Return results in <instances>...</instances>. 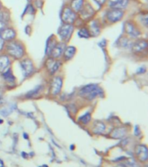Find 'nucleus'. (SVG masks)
Segmentation results:
<instances>
[{"label":"nucleus","mask_w":148,"mask_h":167,"mask_svg":"<svg viewBox=\"0 0 148 167\" xmlns=\"http://www.w3.org/2000/svg\"><path fill=\"white\" fill-rule=\"evenodd\" d=\"M61 20L64 24H72L75 23V19H76V13L68 7H66L63 9L61 15Z\"/></svg>","instance_id":"nucleus-4"},{"label":"nucleus","mask_w":148,"mask_h":167,"mask_svg":"<svg viewBox=\"0 0 148 167\" xmlns=\"http://www.w3.org/2000/svg\"><path fill=\"white\" fill-rule=\"evenodd\" d=\"M0 10H1V3H0Z\"/></svg>","instance_id":"nucleus-43"},{"label":"nucleus","mask_w":148,"mask_h":167,"mask_svg":"<svg viewBox=\"0 0 148 167\" xmlns=\"http://www.w3.org/2000/svg\"><path fill=\"white\" fill-rule=\"evenodd\" d=\"M60 66L61 62L53 58H49L48 61H46V68L50 75H54L55 73H57V70L59 69Z\"/></svg>","instance_id":"nucleus-9"},{"label":"nucleus","mask_w":148,"mask_h":167,"mask_svg":"<svg viewBox=\"0 0 148 167\" xmlns=\"http://www.w3.org/2000/svg\"><path fill=\"white\" fill-rule=\"evenodd\" d=\"M57 39L55 38L54 36H50V37L47 40L46 49H45V54H46L47 56H50V55L52 50H53L54 47L57 45Z\"/></svg>","instance_id":"nucleus-18"},{"label":"nucleus","mask_w":148,"mask_h":167,"mask_svg":"<svg viewBox=\"0 0 148 167\" xmlns=\"http://www.w3.org/2000/svg\"><path fill=\"white\" fill-rule=\"evenodd\" d=\"M6 52L14 59H22L25 54V49L21 43L13 40L6 45Z\"/></svg>","instance_id":"nucleus-2"},{"label":"nucleus","mask_w":148,"mask_h":167,"mask_svg":"<svg viewBox=\"0 0 148 167\" xmlns=\"http://www.w3.org/2000/svg\"><path fill=\"white\" fill-rule=\"evenodd\" d=\"M3 121H2V119H0V123H2Z\"/></svg>","instance_id":"nucleus-41"},{"label":"nucleus","mask_w":148,"mask_h":167,"mask_svg":"<svg viewBox=\"0 0 148 167\" xmlns=\"http://www.w3.org/2000/svg\"><path fill=\"white\" fill-rule=\"evenodd\" d=\"M126 133V129L124 127H118L115 128L112 133H111V137L114 139H121L123 138Z\"/></svg>","instance_id":"nucleus-20"},{"label":"nucleus","mask_w":148,"mask_h":167,"mask_svg":"<svg viewBox=\"0 0 148 167\" xmlns=\"http://www.w3.org/2000/svg\"><path fill=\"white\" fill-rule=\"evenodd\" d=\"M74 32V26L72 24H64L58 29V35L61 41L68 42Z\"/></svg>","instance_id":"nucleus-3"},{"label":"nucleus","mask_w":148,"mask_h":167,"mask_svg":"<svg viewBox=\"0 0 148 167\" xmlns=\"http://www.w3.org/2000/svg\"><path fill=\"white\" fill-rule=\"evenodd\" d=\"M1 167H3V166H1Z\"/></svg>","instance_id":"nucleus-44"},{"label":"nucleus","mask_w":148,"mask_h":167,"mask_svg":"<svg viewBox=\"0 0 148 167\" xmlns=\"http://www.w3.org/2000/svg\"><path fill=\"white\" fill-rule=\"evenodd\" d=\"M78 120H79L81 123L86 125V124L89 123L90 120H91V114H90L89 112H86L85 114H83V115H82L81 117H79Z\"/></svg>","instance_id":"nucleus-24"},{"label":"nucleus","mask_w":148,"mask_h":167,"mask_svg":"<svg viewBox=\"0 0 148 167\" xmlns=\"http://www.w3.org/2000/svg\"><path fill=\"white\" fill-rule=\"evenodd\" d=\"M126 167H140L139 165L133 160V159H129L126 162Z\"/></svg>","instance_id":"nucleus-29"},{"label":"nucleus","mask_w":148,"mask_h":167,"mask_svg":"<svg viewBox=\"0 0 148 167\" xmlns=\"http://www.w3.org/2000/svg\"><path fill=\"white\" fill-rule=\"evenodd\" d=\"M134 133H135V135H137V136H139V135L140 134V128H139L138 126H136L135 128H134Z\"/></svg>","instance_id":"nucleus-33"},{"label":"nucleus","mask_w":148,"mask_h":167,"mask_svg":"<svg viewBox=\"0 0 148 167\" xmlns=\"http://www.w3.org/2000/svg\"><path fill=\"white\" fill-rule=\"evenodd\" d=\"M106 130V126L103 122L101 121H94L93 125V133L95 134H101L105 132Z\"/></svg>","instance_id":"nucleus-19"},{"label":"nucleus","mask_w":148,"mask_h":167,"mask_svg":"<svg viewBox=\"0 0 148 167\" xmlns=\"http://www.w3.org/2000/svg\"><path fill=\"white\" fill-rule=\"evenodd\" d=\"M12 111H13V108H10H10H3V109L0 110V114L3 115V116H4V117H6V116H8Z\"/></svg>","instance_id":"nucleus-28"},{"label":"nucleus","mask_w":148,"mask_h":167,"mask_svg":"<svg viewBox=\"0 0 148 167\" xmlns=\"http://www.w3.org/2000/svg\"><path fill=\"white\" fill-rule=\"evenodd\" d=\"M135 153L140 162H147L148 159L147 147L144 145H139L136 146Z\"/></svg>","instance_id":"nucleus-8"},{"label":"nucleus","mask_w":148,"mask_h":167,"mask_svg":"<svg viewBox=\"0 0 148 167\" xmlns=\"http://www.w3.org/2000/svg\"><path fill=\"white\" fill-rule=\"evenodd\" d=\"M84 5V0H72L71 9L75 12H80Z\"/></svg>","instance_id":"nucleus-21"},{"label":"nucleus","mask_w":148,"mask_h":167,"mask_svg":"<svg viewBox=\"0 0 148 167\" xmlns=\"http://www.w3.org/2000/svg\"><path fill=\"white\" fill-rule=\"evenodd\" d=\"M2 93H3V90H2V88L0 87V95H2Z\"/></svg>","instance_id":"nucleus-39"},{"label":"nucleus","mask_w":148,"mask_h":167,"mask_svg":"<svg viewBox=\"0 0 148 167\" xmlns=\"http://www.w3.org/2000/svg\"><path fill=\"white\" fill-rule=\"evenodd\" d=\"M75 53H76V48L75 47H74V46H68V47L65 48L62 56H63V58H64L65 61H69V60H71L74 57V56L75 55Z\"/></svg>","instance_id":"nucleus-17"},{"label":"nucleus","mask_w":148,"mask_h":167,"mask_svg":"<svg viewBox=\"0 0 148 167\" xmlns=\"http://www.w3.org/2000/svg\"><path fill=\"white\" fill-rule=\"evenodd\" d=\"M3 75V78L4 79L5 82H9V83H13L16 81V78L14 76V75L12 74V71L10 70V68H9L7 71H5L4 73L2 74Z\"/></svg>","instance_id":"nucleus-23"},{"label":"nucleus","mask_w":148,"mask_h":167,"mask_svg":"<svg viewBox=\"0 0 148 167\" xmlns=\"http://www.w3.org/2000/svg\"><path fill=\"white\" fill-rule=\"evenodd\" d=\"M115 167H126L125 166H123V165H119V166H117Z\"/></svg>","instance_id":"nucleus-38"},{"label":"nucleus","mask_w":148,"mask_h":167,"mask_svg":"<svg viewBox=\"0 0 148 167\" xmlns=\"http://www.w3.org/2000/svg\"><path fill=\"white\" fill-rule=\"evenodd\" d=\"M78 36L82 38H89L90 33L87 28H82L78 30Z\"/></svg>","instance_id":"nucleus-25"},{"label":"nucleus","mask_w":148,"mask_h":167,"mask_svg":"<svg viewBox=\"0 0 148 167\" xmlns=\"http://www.w3.org/2000/svg\"><path fill=\"white\" fill-rule=\"evenodd\" d=\"M3 103H4V99L3 98L2 95H0V106H1L2 104H3Z\"/></svg>","instance_id":"nucleus-35"},{"label":"nucleus","mask_w":148,"mask_h":167,"mask_svg":"<svg viewBox=\"0 0 148 167\" xmlns=\"http://www.w3.org/2000/svg\"><path fill=\"white\" fill-rule=\"evenodd\" d=\"M43 167H48V166H43Z\"/></svg>","instance_id":"nucleus-42"},{"label":"nucleus","mask_w":148,"mask_h":167,"mask_svg":"<svg viewBox=\"0 0 148 167\" xmlns=\"http://www.w3.org/2000/svg\"><path fill=\"white\" fill-rule=\"evenodd\" d=\"M24 139H29V136L27 135V133H24Z\"/></svg>","instance_id":"nucleus-37"},{"label":"nucleus","mask_w":148,"mask_h":167,"mask_svg":"<svg viewBox=\"0 0 148 167\" xmlns=\"http://www.w3.org/2000/svg\"><path fill=\"white\" fill-rule=\"evenodd\" d=\"M22 157H23V158L27 159V158H28V155H27V153H26V152H22Z\"/></svg>","instance_id":"nucleus-36"},{"label":"nucleus","mask_w":148,"mask_h":167,"mask_svg":"<svg viewBox=\"0 0 148 167\" xmlns=\"http://www.w3.org/2000/svg\"><path fill=\"white\" fill-rule=\"evenodd\" d=\"M62 88V79L60 76H56L50 84V94L53 96H57Z\"/></svg>","instance_id":"nucleus-7"},{"label":"nucleus","mask_w":148,"mask_h":167,"mask_svg":"<svg viewBox=\"0 0 148 167\" xmlns=\"http://www.w3.org/2000/svg\"><path fill=\"white\" fill-rule=\"evenodd\" d=\"M79 95L88 101H93L97 97H102L103 90L96 84H89L80 89Z\"/></svg>","instance_id":"nucleus-1"},{"label":"nucleus","mask_w":148,"mask_h":167,"mask_svg":"<svg viewBox=\"0 0 148 167\" xmlns=\"http://www.w3.org/2000/svg\"><path fill=\"white\" fill-rule=\"evenodd\" d=\"M66 48V44L64 43H57V45L54 47V49L52 50L50 56H51V58L53 59H59L61 56H62L63 51Z\"/></svg>","instance_id":"nucleus-13"},{"label":"nucleus","mask_w":148,"mask_h":167,"mask_svg":"<svg viewBox=\"0 0 148 167\" xmlns=\"http://www.w3.org/2000/svg\"><path fill=\"white\" fill-rule=\"evenodd\" d=\"M129 43H130V40L127 37H123L119 41V44L123 48H128L129 47Z\"/></svg>","instance_id":"nucleus-27"},{"label":"nucleus","mask_w":148,"mask_h":167,"mask_svg":"<svg viewBox=\"0 0 148 167\" xmlns=\"http://www.w3.org/2000/svg\"><path fill=\"white\" fill-rule=\"evenodd\" d=\"M70 149L72 150V149H74V145H71V147H70Z\"/></svg>","instance_id":"nucleus-40"},{"label":"nucleus","mask_w":148,"mask_h":167,"mask_svg":"<svg viewBox=\"0 0 148 167\" xmlns=\"http://www.w3.org/2000/svg\"><path fill=\"white\" fill-rule=\"evenodd\" d=\"M131 48L134 53H141L143 51H146L147 49V41L145 39L138 40L132 44Z\"/></svg>","instance_id":"nucleus-10"},{"label":"nucleus","mask_w":148,"mask_h":167,"mask_svg":"<svg viewBox=\"0 0 148 167\" xmlns=\"http://www.w3.org/2000/svg\"><path fill=\"white\" fill-rule=\"evenodd\" d=\"M80 12H81V14H82V18H84V19H89V18H91V17L94 16V8H93L90 4L88 3L87 5H83L82 10H81Z\"/></svg>","instance_id":"nucleus-15"},{"label":"nucleus","mask_w":148,"mask_h":167,"mask_svg":"<svg viewBox=\"0 0 148 167\" xmlns=\"http://www.w3.org/2000/svg\"><path fill=\"white\" fill-rule=\"evenodd\" d=\"M10 60L9 56L6 55H1L0 56V73H4L10 68Z\"/></svg>","instance_id":"nucleus-14"},{"label":"nucleus","mask_w":148,"mask_h":167,"mask_svg":"<svg viewBox=\"0 0 148 167\" xmlns=\"http://www.w3.org/2000/svg\"><path fill=\"white\" fill-rule=\"evenodd\" d=\"M6 25H7V23L4 22V21L2 20V19H0V32H1L3 29H4L6 28Z\"/></svg>","instance_id":"nucleus-30"},{"label":"nucleus","mask_w":148,"mask_h":167,"mask_svg":"<svg viewBox=\"0 0 148 167\" xmlns=\"http://www.w3.org/2000/svg\"><path fill=\"white\" fill-rule=\"evenodd\" d=\"M3 47H4V41L2 39L1 36H0V51H2V50H3Z\"/></svg>","instance_id":"nucleus-31"},{"label":"nucleus","mask_w":148,"mask_h":167,"mask_svg":"<svg viewBox=\"0 0 148 167\" xmlns=\"http://www.w3.org/2000/svg\"><path fill=\"white\" fill-rule=\"evenodd\" d=\"M106 17L110 23H116L122 19V17H124V11L122 10L112 8L107 12Z\"/></svg>","instance_id":"nucleus-5"},{"label":"nucleus","mask_w":148,"mask_h":167,"mask_svg":"<svg viewBox=\"0 0 148 167\" xmlns=\"http://www.w3.org/2000/svg\"><path fill=\"white\" fill-rule=\"evenodd\" d=\"M41 89H42V86H37V87H36V88H34L32 91H30V92L26 94V96L29 97V98H31V97H33V96L38 94Z\"/></svg>","instance_id":"nucleus-26"},{"label":"nucleus","mask_w":148,"mask_h":167,"mask_svg":"<svg viewBox=\"0 0 148 167\" xmlns=\"http://www.w3.org/2000/svg\"><path fill=\"white\" fill-rule=\"evenodd\" d=\"M21 68H22V71H23V75L24 77H28L34 73L35 68H34V64L33 61L30 59H23L21 61Z\"/></svg>","instance_id":"nucleus-6"},{"label":"nucleus","mask_w":148,"mask_h":167,"mask_svg":"<svg viewBox=\"0 0 148 167\" xmlns=\"http://www.w3.org/2000/svg\"><path fill=\"white\" fill-rule=\"evenodd\" d=\"M125 31L131 38H137L140 36L139 29L135 28V26L130 22H126L125 24Z\"/></svg>","instance_id":"nucleus-12"},{"label":"nucleus","mask_w":148,"mask_h":167,"mask_svg":"<svg viewBox=\"0 0 148 167\" xmlns=\"http://www.w3.org/2000/svg\"><path fill=\"white\" fill-rule=\"evenodd\" d=\"M128 0H109V5L111 8L123 10L128 5Z\"/></svg>","instance_id":"nucleus-16"},{"label":"nucleus","mask_w":148,"mask_h":167,"mask_svg":"<svg viewBox=\"0 0 148 167\" xmlns=\"http://www.w3.org/2000/svg\"><path fill=\"white\" fill-rule=\"evenodd\" d=\"M146 72V68L143 67V68H140L138 70H137V74L138 75H140V74H143V73H145Z\"/></svg>","instance_id":"nucleus-32"},{"label":"nucleus","mask_w":148,"mask_h":167,"mask_svg":"<svg viewBox=\"0 0 148 167\" xmlns=\"http://www.w3.org/2000/svg\"><path fill=\"white\" fill-rule=\"evenodd\" d=\"M96 3H98L99 5H102L105 2H106V0H94Z\"/></svg>","instance_id":"nucleus-34"},{"label":"nucleus","mask_w":148,"mask_h":167,"mask_svg":"<svg viewBox=\"0 0 148 167\" xmlns=\"http://www.w3.org/2000/svg\"><path fill=\"white\" fill-rule=\"evenodd\" d=\"M0 36L2 37V39L3 41H7V42H10L15 40L17 33L15 31V29L12 28H5L3 29L0 32Z\"/></svg>","instance_id":"nucleus-11"},{"label":"nucleus","mask_w":148,"mask_h":167,"mask_svg":"<svg viewBox=\"0 0 148 167\" xmlns=\"http://www.w3.org/2000/svg\"><path fill=\"white\" fill-rule=\"evenodd\" d=\"M90 33V36H97L100 35L101 33V28L100 25L98 24V23L96 21H94L91 23L90 24V30H89Z\"/></svg>","instance_id":"nucleus-22"}]
</instances>
